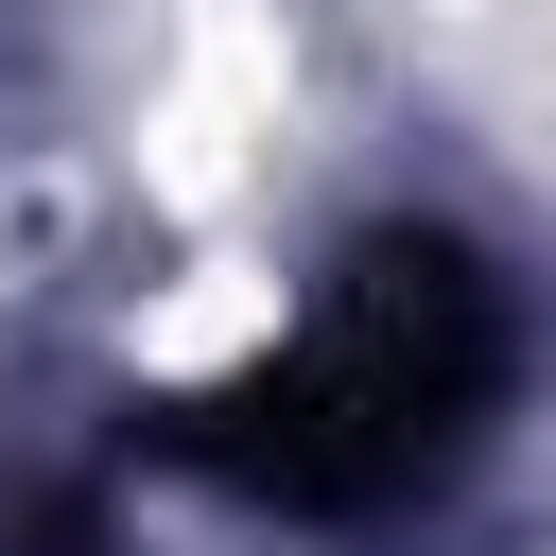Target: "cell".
I'll list each match as a JSON object with an SVG mask.
<instances>
[{
	"label": "cell",
	"instance_id": "obj_1",
	"mask_svg": "<svg viewBox=\"0 0 556 556\" xmlns=\"http://www.w3.org/2000/svg\"><path fill=\"white\" fill-rule=\"evenodd\" d=\"M469 400H486V278H469L452 243H382V261L348 278L330 348L243 400V417H261L243 452H261L278 486H400L417 452H452Z\"/></svg>",
	"mask_w": 556,
	"mask_h": 556
}]
</instances>
